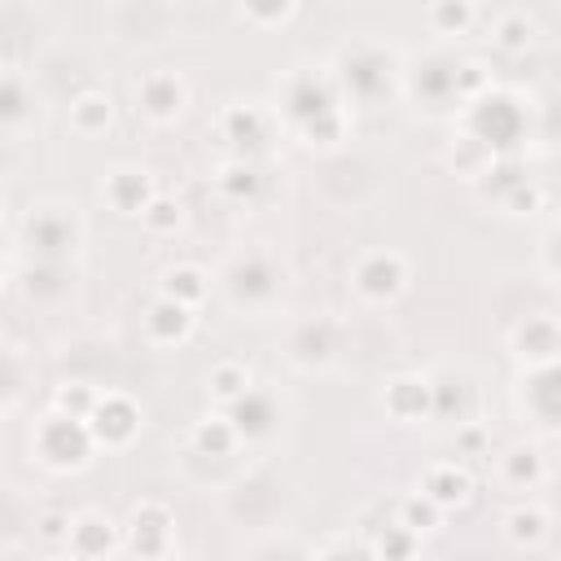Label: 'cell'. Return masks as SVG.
Here are the masks:
<instances>
[{
  "label": "cell",
  "instance_id": "6da1fadb",
  "mask_svg": "<svg viewBox=\"0 0 561 561\" xmlns=\"http://www.w3.org/2000/svg\"><path fill=\"white\" fill-rule=\"evenodd\" d=\"M31 451L39 456V465H48V469H57V473H70V469H83V465L92 460L96 438H92L88 421L66 416V412L53 408V412L35 425V434H31Z\"/></svg>",
  "mask_w": 561,
  "mask_h": 561
},
{
  "label": "cell",
  "instance_id": "7a4b0ae2",
  "mask_svg": "<svg viewBox=\"0 0 561 561\" xmlns=\"http://www.w3.org/2000/svg\"><path fill=\"white\" fill-rule=\"evenodd\" d=\"M22 232H26V245L35 250L39 263H61V259L79 245V219H75V206H57V202L31 206Z\"/></svg>",
  "mask_w": 561,
  "mask_h": 561
},
{
  "label": "cell",
  "instance_id": "3957f363",
  "mask_svg": "<svg viewBox=\"0 0 561 561\" xmlns=\"http://www.w3.org/2000/svg\"><path fill=\"white\" fill-rule=\"evenodd\" d=\"M333 83H337L333 75H316V70H307V66L285 79V96H280V101H285V114H289V123H294L298 131H302L307 123H316V118L342 110Z\"/></svg>",
  "mask_w": 561,
  "mask_h": 561
},
{
  "label": "cell",
  "instance_id": "277c9868",
  "mask_svg": "<svg viewBox=\"0 0 561 561\" xmlns=\"http://www.w3.org/2000/svg\"><path fill=\"white\" fill-rule=\"evenodd\" d=\"M351 289L364 298V302H394L403 289H408V259L394 254V250H368L355 272H351Z\"/></svg>",
  "mask_w": 561,
  "mask_h": 561
},
{
  "label": "cell",
  "instance_id": "5b68a950",
  "mask_svg": "<svg viewBox=\"0 0 561 561\" xmlns=\"http://www.w3.org/2000/svg\"><path fill=\"white\" fill-rule=\"evenodd\" d=\"M175 543V513L162 500H140L127 517V548L136 557H167Z\"/></svg>",
  "mask_w": 561,
  "mask_h": 561
},
{
  "label": "cell",
  "instance_id": "8992f818",
  "mask_svg": "<svg viewBox=\"0 0 561 561\" xmlns=\"http://www.w3.org/2000/svg\"><path fill=\"white\" fill-rule=\"evenodd\" d=\"M285 355L302 368V373H316V368H329L333 355H337V324L316 316V320H298L285 337Z\"/></svg>",
  "mask_w": 561,
  "mask_h": 561
},
{
  "label": "cell",
  "instance_id": "52a82bcc",
  "mask_svg": "<svg viewBox=\"0 0 561 561\" xmlns=\"http://www.w3.org/2000/svg\"><path fill=\"white\" fill-rule=\"evenodd\" d=\"M88 430L96 438V447H127L140 434V408L127 394H101L96 408L88 412Z\"/></svg>",
  "mask_w": 561,
  "mask_h": 561
},
{
  "label": "cell",
  "instance_id": "ba28073f",
  "mask_svg": "<svg viewBox=\"0 0 561 561\" xmlns=\"http://www.w3.org/2000/svg\"><path fill=\"white\" fill-rule=\"evenodd\" d=\"M136 101H140V114L149 123H175L188 105V83L175 70H149L136 83Z\"/></svg>",
  "mask_w": 561,
  "mask_h": 561
},
{
  "label": "cell",
  "instance_id": "9c48e42d",
  "mask_svg": "<svg viewBox=\"0 0 561 561\" xmlns=\"http://www.w3.org/2000/svg\"><path fill=\"white\" fill-rule=\"evenodd\" d=\"M381 408L399 425H416V421L434 416V386H430V377H421V373L390 377L386 390H381Z\"/></svg>",
  "mask_w": 561,
  "mask_h": 561
},
{
  "label": "cell",
  "instance_id": "30bf717a",
  "mask_svg": "<svg viewBox=\"0 0 561 561\" xmlns=\"http://www.w3.org/2000/svg\"><path fill=\"white\" fill-rule=\"evenodd\" d=\"M61 548H66L70 557L101 561V557L118 552V548H123V539H118V526H114L105 513L83 508V513H75V517H70V530H66V543H61Z\"/></svg>",
  "mask_w": 561,
  "mask_h": 561
},
{
  "label": "cell",
  "instance_id": "8fae6325",
  "mask_svg": "<svg viewBox=\"0 0 561 561\" xmlns=\"http://www.w3.org/2000/svg\"><path fill=\"white\" fill-rule=\"evenodd\" d=\"M153 193H158L153 171L131 167V162L110 167V171H105V180H101V197H105L118 215H140V210L149 206V197H153Z\"/></svg>",
  "mask_w": 561,
  "mask_h": 561
},
{
  "label": "cell",
  "instance_id": "7c38bea8",
  "mask_svg": "<svg viewBox=\"0 0 561 561\" xmlns=\"http://www.w3.org/2000/svg\"><path fill=\"white\" fill-rule=\"evenodd\" d=\"M421 491H425L443 513H451V508H465V504L473 500V473H469L460 460H438V465H430V469L421 473Z\"/></svg>",
  "mask_w": 561,
  "mask_h": 561
},
{
  "label": "cell",
  "instance_id": "4fadbf2b",
  "mask_svg": "<svg viewBox=\"0 0 561 561\" xmlns=\"http://www.w3.org/2000/svg\"><path fill=\"white\" fill-rule=\"evenodd\" d=\"M193 320H197L193 307H184V302L158 294V298L149 302V311H145V337H149L153 346H180V342H188Z\"/></svg>",
  "mask_w": 561,
  "mask_h": 561
},
{
  "label": "cell",
  "instance_id": "5bb4252c",
  "mask_svg": "<svg viewBox=\"0 0 561 561\" xmlns=\"http://www.w3.org/2000/svg\"><path fill=\"white\" fill-rule=\"evenodd\" d=\"M513 351L526 368H539V364H552L557 351H561V333H557V320L552 316H526L517 329H513Z\"/></svg>",
  "mask_w": 561,
  "mask_h": 561
},
{
  "label": "cell",
  "instance_id": "9a60e30c",
  "mask_svg": "<svg viewBox=\"0 0 561 561\" xmlns=\"http://www.w3.org/2000/svg\"><path fill=\"white\" fill-rule=\"evenodd\" d=\"M224 416L232 421L237 438H267V434L276 430V403H272V394L259 390V386H250L241 399H232V403L224 408Z\"/></svg>",
  "mask_w": 561,
  "mask_h": 561
},
{
  "label": "cell",
  "instance_id": "2e32d148",
  "mask_svg": "<svg viewBox=\"0 0 561 561\" xmlns=\"http://www.w3.org/2000/svg\"><path fill=\"white\" fill-rule=\"evenodd\" d=\"M263 267V254H250V259H237L232 263V272H228V294L237 298V302H245V307H263L267 298H276V272H259Z\"/></svg>",
  "mask_w": 561,
  "mask_h": 561
},
{
  "label": "cell",
  "instance_id": "e0dca14e",
  "mask_svg": "<svg viewBox=\"0 0 561 561\" xmlns=\"http://www.w3.org/2000/svg\"><path fill=\"white\" fill-rule=\"evenodd\" d=\"M110 123H114V96H110V92L83 88V92L70 101V131H75V136L92 140V136H101Z\"/></svg>",
  "mask_w": 561,
  "mask_h": 561
},
{
  "label": "cell",
  "instance_id": "ac0fdd59",
  "mask_svg": "<svg viewBox=\"0 0 561 561\" xmlns=\"http://www.w3.org/2000/svg\"><path fill=\"white\" fill-rule=\"evenodd\" d=\"M548 513L539 508V504H517L508 517H504V539H508V548H517V552H539L543 548V539H548Z\"/></svg>",
  "mask_w": 561,
  "mask_h": 561
},
{
  "label": "cell",
  "instance_id": "d6986e66",
  "mask_svg": "<svg viewBox=\"0 0 561 561\" xmlns=\"http://www.w3.org/2000/svg\"><path fill=\"white\" fill-rule=\"evenodd\" d=\"M158 294H167V298H175V302H184V307L197 311V307L206 302V294H210V276H206L197 263H175V267L162 272Z\"/></svg>",
  "mask_w": 561,
  "mask_h": 561
},
{
  "label": "cell",
  "instance_id": "ffe728a7",
  "mask_svg": "<svg viewBox=\"0 0 561 561\" xmlns=\"http://www.w3.org/2000/svg\"><path fill=\"white\" fill-rule=\"evenodd\" d=\"M543 456H539V447L535 443H517V447H508L504 456H500V478L513 486V491H535L539 482H543Z\"/></svg>",
  "mask_w": 561,
  "mask_h": 561
},
{
  "label": "cell",
  "instance_id": "44dd1931",
  "mask_svg": "<svg viewBox=\"0 0 561 561\" xmlns=\"http://www.w3.org/2000/svg\"><path fill=\"white\" fill-rule=\"evenodd\" d=\"M250 386H254V373H250V364H241V359H219V364L210 368V377H206V390H210V399H215L219 408H228L232 399H241Z\"/></svg>",
  "mask_w": 561,
  "mask_h": 561
},
{
  "label": "cell",
  "instance_id": "7402d4cb",
  "mask_svg": "<svg viewBox=\"0 0 561 561\" xmlns=\"http://www.w3.org/2000/svg\"><path fill=\"white\" fill-rule=\"evenodd\" d=\"M535 18L530 13H522V9H513V13H500L495 18V26H491V44L500 48V53H508V57H517V53H526L530 44H535Z\"/></svg>",
  "mask_w": 561,
  "mask_h": 561
},
{
  "label": "cell",
  "instance_id": "603a6c76",
  "mask_svg": "<svg viewBox=\"0 0 561 561\" xmlns=\"http://www.w3.org/2000/svg\"><path fill=\"white\" fill-rule=\"evenodd\" d=\"M224 136H228L232 145H259V140L267 136V110L254 105V101L232 105V110L224 114Z\"/></svg>",
  "mask_w": 561,
  "mask_h": 561
},
{
  "label": "cell",
  "instance_id": "cb8c5ba5",
  "mask_svg": "<svg viewBox=\"0 0 561 561\" xmlns=\"http://www.w3.org/2000/svg\"><path fill=\"white\" fill-rule=\"evenodd\" d=\"M237 443H241V438H237V430H232V421H228L224 412H210V416H202V421L193 425V447H197L202 456H228Z\"/></svg>",
  "mask_w": 561,
  "mask_h": 561
},
{
  "label": "cell",
  "instance_id": "d4e9b609",
  "mask_svg": "<svg viewBox=\"0 0 561 561\" xmlns=\"http://www.w3.org/2000/svg\"><path fill=\"white\" fill-rule=\"evenodd\" d=\"M473 4L469 0H430L425 4V26L434 35H465L473 26Z\"/></svg>",
  "mask_w": 561,
  "mask_h": 561
},
{
  "label": "cell",
  "instance_id": "484cf974",
  "mask_svg": "<svg viewBox=\"0 0 561 561\" xmlns=\"http://www.w3.org/2000/svg\"><path fill=\"white\" fill-rule=\"evenodd\" d=\"M394 522H403L412 535H434L438 526H443V508L425 495V491H412V495H403V504H399V517Z\"/></svg>",
  "mask_w": 561,
  "mask_h": 561
},
{
  "label": "cell",
  "instance_id": "4316f807",
  "mask_svg": "<svg viewBox=\"0 0 561 561\" xmlns=\"http://www.w3.org/2000/svg\"><path fill=\"white\" fill-rule=\"evenodd\" d=\"M140 224H145L149 232H158V237H162V232H175V228L184 224V206H180L175 197H167V193H153L149 206L140 210Z\"/></svg>",
  "mask_w": 561,
  "mask_h": 561
},
{
  "label": "cell",
  "instance_id": "83f0119b",
  "mask_svg": "<svg viewBox=\"0 0 561 561\" xmlns=\"http://www.w3.org/2000/svg\"><path fill=\"white\" fill-rule=\"evenodd\" d=\"M96 399H101V390H96V386H88V381H66V386H57L53 408H57V412H66V416L88 421V412L96 408Z\"/></svg>",
  "mask_w": 561,
  "mask_h": 561
},
{
  "label": "cell",
  "instance_id": "f1b7e54d",
  "mask_svg": "<svg viewBox=\"0 0 561 561\" xmlns=\"http://www.w3.org/2000/svg\"><path fill=\"white\" fill-rule=\"evenodd\" d=\"M421 552V535H412L403 522L386 526L373 543H368V557H416Z\"/></svg>",
  "mask_w": 561,
  "mask_h": 561
},
{
  "label": "cell",
  "instance_id": "f546056e",
  "mask_svg": "<svg viewBox=\"0 0 561 561\" xmlns=\"http://www.w3.org/2000/svg\"><path fill=\"white\" fill-rule=\"evenodd\" d=\"M486 88H491V75H486L482 61H460V66L451 70V96H460V101H478Z\"/></svg>",
  "mask_w": 561,
  "mask_h": 561
},
{
  "label": "cell",
  "instance_id": "4dcf8cb0",
  "mask_svg": "<svg viewBox=\"0 0 561 561\" xmlns=\"http://www.w3.org/2000/svg\"><path fill=\"white\" fill-rule=\"evenodd\" d=\"M215 184H219V193H228V197L241 202V197H250L259 188V171L250 162H228V167H219Z\"/></svg>",
  "mask_w": 561,
  "mask_h": 561
},
{
  "label": "cell",
  "instance_id": "1f68e13d",
  "mask_svg": "<svg viewBox=\"0 0 561 561\" xmlns=\"http://www.w3.org/2000/svg\"><path fill=\"white\" fill-rule=\"evenodd\" d=\"M500 206H504L508 215H535V210H543V188H539L530 175H522V180L500 197Z\"/></svg>",
  "mask_w": 561,
  "mask_h": 561
},
{
  "label": "cell",
  "instance_id": "d6a6232c",
  "mask_svg": "<svg viewBox=\"0 0 561 561\" xmlns=\"http://www.w3.org/2000/svg\"><path fill=\"white\" fill-rule=\"evenodd\" d=\"M241 13L254 26H280V22H289L294 0H241Z\"/></svg>",
  "mask_w": 561,
  "mask_h": 561
},
{
  "label": "cell",
  "instance_id": "836d02e7",
  "mask_svg": "<svg viewBox=\"0 0 561 561\" xmlns=\"http://www.w3.org/2000/svg\"><path fill=\"white\" fill-rule=\"evenodd\" d=\"M26 114V88L13 75H0V123H13Z\"/></svg>",
  "mask_w": 561,
  "mask_h": 561
},
{
  "label": "cell",
  "instance_id": "e575fe53",
  "mask_svg": "<svg viewBox=\"0 0 561 561\" xmlns=\"http://www.w3.org/2000/svg\"><path fill=\"white\" fill-rule=\"evenodd\" d=\"M66 530H70V517H66V513H44V517H39V539L66 543Z\"/></svg>",
  "mask_w": 561,
  "mask_h": 561
},
{
  "label": "cell",
  "instance_id": "d590c367",
  "mask_svg": "<svg viewBox=\"0 0 561 561\" xmlns=\"http://www.w3.org/2000/svg\"><path fill=\"white\" fill-rule=\"evenodd\" d=\"M552 245H557V232H548V237H543V272H548V276H557V259H552Z\"/></svg>",
  "mask_w": 561,
  "mask_h": 561
},
{
  "label": "cell",
  "instance_id": "8d00e7d4",
  "mask_svg": "<svg viewBox=\"0 0 561 561\" xmlns=\"http://www.w3.org/2000/svg\"><path fill=\"white\" fill-rule=\"evenodd\" d=\"M469 4H473V9H478V4H482V0H469Z\"/></svg>",
  "mask_w": 561,
  "mask_h": 561
},
{
  "label": "cell",
  "instance_id": "74e56055",
  "mask_svg": "<svg viewBox=\"0 0 561 561\" xmlns=\"http://www.w3.org/2000/svg\"><path fill=\"white\" fill-rule=\"evenodd\" d=\"M0 276H4V267H0Z\"/></svg>",
  "mask_w": 561,
  "mask_h": 561
}]
</instances>
